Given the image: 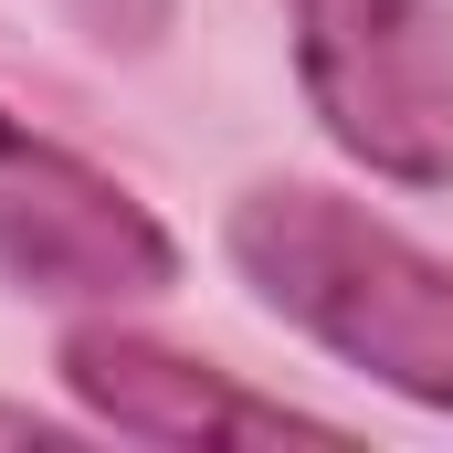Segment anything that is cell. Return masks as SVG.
I'll return each instance as SVG.
<instances>
[{
    "label": "cell",
    "mask_w": 453,
    "mask_h": 453,
    "mask_svg": "<svg viewBox=\"0 0 453 453\" xmlns=\"http://www.w3.org/2000/svg\"><path fill=\"white\" fill-rule=\"evenodd\" d=\"M64 390L116 422L127 443H285V433H327L317 411H285L264 390H242L232 369H201L180 348H148L127 327H74L64 338Z\"/></svg>",
    "instance_id": "obj_4"
},
{
    "label": "cell",
    "mask_w": 453,
    "mask_h": 453,
    "mask_svg": "<svg viewBox=\"0 0 453 453\" xmlns=\"http://www.w3.org/2000/svg\"><path fill=\"white\" fill-rule=\"evenodd\" d=\"M232 264L253 274V296L285 327H306L348 369L453 411V264H433L422 242H401L338 190L274 180L232 211Z\"/></svg>",
    "instance_id": "obj_1"
},
{
    "label": "cell",
    "mask_w": 453,
    "mask_h": 453,
    "mask_svg": "<svg viewBox=\"0 0 453 453\" xmlns=\"http://www.w3.org/2000/svg\"><path fill=\"white\" fill-rule=\"evenodd\" d=\"M0 274L64 306H127V296H158L180 253L106 169H85L74 148L32 137L0 106Z\"/></svg>",
    "instance_id": "obj_3"
},
{
    "label": "cell",
    "mask_w": 453,
    "mask_h": 453,
    "mask_svg": "<svg viewBox=\"0 0 453 453\" xmlns=\"http://www.w3.org/2000/svg\"><path fill=\"white\" fill-rule=\"evenodd\" d=\"M296 74L348 158L380 180H453V11L443 0H285Z\"/></svg>",
    "instance_id": "obj_2"
}]
</instances>
